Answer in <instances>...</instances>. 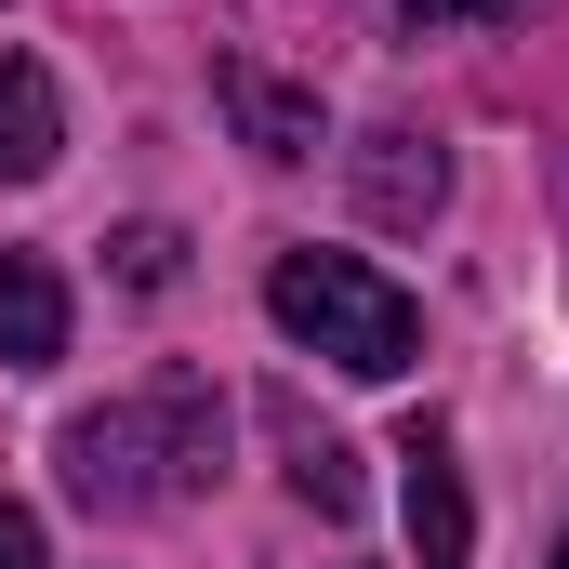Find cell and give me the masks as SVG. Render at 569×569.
<instances>
[{"label": "cell", "mask_w": 569, "mask_h": 569, "mask_svg": "<svg viewBox=\"0 0 569 569\" xmlns=\"http://www.w3.org/2000/svg\"><path fill=\"white\" fill-rule=\"evenodd\" d=\"M212 463H226V398L199 371H159V385H133V398L67 425V490L93 517H159V503L212 490Z\"/></svg>", "instance_id": "cell-1"}, {"label": "cell", "mask_w": 569, "mask_h": 569, "mask_svg": "<svg viewBox=\"0 0 569 569\" xmlns=\"http://www.w3.org/2000/svg\"><path fill=\"white\" fill-rule=\"evenodd\" d=\"M266 318H279L305 358L358 371V385H398V371L425 358V305L385 279V266H358V252H279V279H266Z\"/></svg>", "instance_id": "cell-2"}, {"label": "cell", "mask_w": 569, "mask_h": 569, "mask_svg": "<svg viewBox=\"0 0 569 569\" xmlns=\"http://www.w3.org/2000/svg\"><path fill=\"white\" fill-rule=\"evenodd\" d=\"M212 93H226V120H239V146H252V159H318V93H291V80H266V67H252V53H226V67H212Z\"/></svg>", "instance_id": "cell-3"}, {"label": "cell", "mask_w": 569, "mask_h": 569, "mask_svg": "<svg viewBox=\"0 0 569 569\" xmlns=\"http://www.w3.org/2000/svg\"><path fill=\"white\" fill-rule=\"evenodd\" d=\"M398 463H411V543H425V569H477V503H463V477H450V437L411 425Z\"/></svg>", "instance_id": "cell-4"}, {"label": "cell", "mask_w": 569, "mask_h": 569, "mask_svg": "<svg viewBox=\"0 0 569 569\" xmlns=\"http://www.w3.org/2000/svg\"><path fill=\"white\" fill-rule=\"evenodd\" d=\"M67 358V279L53 252H0V371H53Z\"/></svg>", "instance_id": "cell-5"}, {"label": "cell", "mask_w": 569, "mask_h": 569, "mask_svg": "<svg viewBox=\"0 0 569 569\" xmlns=\"http://www.w3.org/2000/svg\"><path fill=\"white\" fill-rule=\"evenodd\" d=\"M437 199H450V159L411 133H371L358 146V212L371 226H437Z\"/></svg>", "instance_id": "cell-6"}, {"label": "cell", "mask_w": 569, "mask_h": 569, "mask_svg": "<svg viewBox=\"0 0 569 569\" xmlns=\"http://www.w3.org/2000/svg\"><path fill=\"white\" fill-rule=\"evenodd\" d=\"M67 159V107H53V80L27 67V53H0V186H40Z\"/></svg>", "instance_id": "cell-7"}, {"label": "cell", "mask_w": 569, "mask_h": 569, "mask_svg": "<svg viewBox=\"0 0 569 569\" xmlns=\"http://www.w3.org/2000/svg\"><path fill=\"white\" fill-rule=\"evenodd\" d=\"M291 490H305L318 517H358V463H345L331 437H291Z\"/></svg>", "instance_id": "cell-8"}, {"label": "cell", "mask_w": 569, "mask_h": 569, "mask_svg": "<svg viewBox=\"0 0 569 569\" xmlns=\"http://www.w3.org/2000/svg\"><path fill=\"white\" fill-rule=\"evenodd\" d=\"M107 266H120L133 291H172V279H186V239H172V226H120V239H107Z\"/></svg>", "instance_id": "cell-9"}, {"label": "cell", "mask_w": 569, "mask_h": 569, "mask_svg": "<svg viewBox=\"0 0 569 569\" xmlns=\"http://www.w3.org/2000/svg\"><path fill=\"white\" fill-rule=\"evenodd\" d=\"M0 569H53V543H40V517H27V503H0Z\"/></svg>", "instance_id": "cell-10"}, {"label": "cell", "mask_w": 569, "mask_h": 569, "mask_svg": "<svg viewBox=\"0 0 569 569\" xmlns=\"http://www.w3.org/2000/svg\"><path fill=\"white\" fill-rule=\"evenodd\" d=\"M425 27H490V13H517V0H411Z\"/></svg>", "instance_id": "cell-11"}, {"label": "cell", "mask_w": 569, "mask_h": 569, "mask_svg": "<svg viewBox=\"0 0 569 569\" xmlns=\"http://www.w3.org/2000/svg\"><path fill=\"white\" fill-rule=\"evenodd\" d=\"M557 569H569V543H557Z\"/></svg>", "instance_id": "cell-12"}]
</instances>
